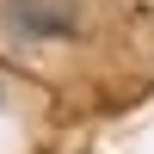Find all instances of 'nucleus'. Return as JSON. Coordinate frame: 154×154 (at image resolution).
<instances>
[{"label":"nucleus","mask_w":154,"mask_h":154,"mask_svg":"<svg viewBox=\"0 0 154 154\" xmlns=\"http://www.w3.org/2000/svg\"><path fill=\"white\" fill-rule=\"evenodd\" d=\"M6 19L31 37H68L74 31V6L68 0H6Z\"/></svg>","instance_id":"nucleus-1"}]
</instances>
